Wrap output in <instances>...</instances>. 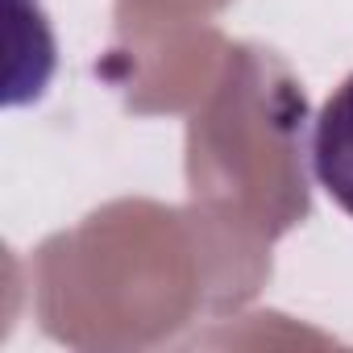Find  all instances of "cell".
<instances>
[{
  "label": "cell",
  "instance_id": "cell-1",
  "mask_svg": "<svg viewBox=\"0 0 353 353\" xmlns=\"http://www.w3.org/2000/svg\"><path fill=\"white\" fill-rule=\"evenodd\" d=\"M312 170L328 200L353 216V75L324 100L312 129Z\"/></svg>",
  "mask_w": 353,
  "mask_h": 353
}]
</instances>
